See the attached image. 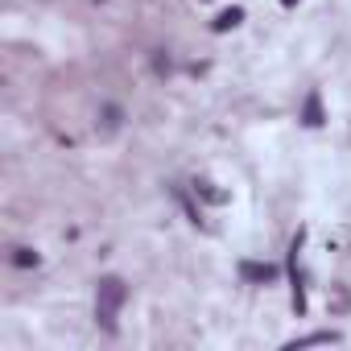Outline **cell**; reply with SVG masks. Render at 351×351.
<instances>
[{"label":"cell","mask_w":351,"mask_h":351,"mask_svg":"<svg viewBox=\"0 0 351 351\" xmlns=\"http://www.w3.org/2000/svg\"><path fill=\"white\" fill-rule=\"evenodd\" d=\"M124 302H128V285L120 277H99V285H95V322L108 335H116V314H120Z\"/></svg>","instance_id":"cell-1"},{"label":"cell","mask_w":351,"mask_h":351,"mask_svg":"<svg viewBox=\"0 0 351 351\" xmlns=\"http://www.w3.org/2000/svg\"><path fill=\"white\" fill-rule=\"evenodd\" d=\"M302 240H306V232H298V236H293V244H289V281H293V314H298V318L306 314V285H302V273H298Z\"/></svg>","instance_id":"cell-2"},{"label":"cell","mask_w":351,"mask_h":351,"mask_svg":"<svg viewBox=\"0 0 351 351\" xmlns=\"http://www.w3.org/2000/svg\"><path fill=\"white\" fill-rule=\"evenodd\" d=\"M240 277L244 281H256V285H269V281H277V265H261V261H244L240 265Z\"/></svg>","instance_id":"cell-3"},{"label":"cell","mask_w":351,"mask_h":351,"mask_svg":"<svg viewBox=\"0 0 351 351\" xmlns=\"http://www.w3.org/2000/svg\"><path fill=\"white\" fill-rule=\"evenodd\" d=\"M302 124H306V128H322V124H326V116H322V95H318V91H310V95H306Z\"/></svg>","instance_id":"cell-4"},{"label":"cell","mask_w":351,"mask_h":351,"mask_svg":"<svg viewBox=\"0 0 351 351\" xmlns=\"http://www.w3.org/2000/svg\"><path fill=\"white\" fill-rule=\"evenodd\" d=\"M240 21H244V9H223V13L215 17V25H211V29H215V34H228V29H236Z\"/></svg>","instance_id":"cell-5"},{"label":"cell","mask_w":351,"mask_h":351,"mask_svg":"<svg viewBox=\"0 0 351 351\" xmlns=\"http://www.w3.org/2000/svg\"><path fill=\"white\" fill-rule=\"evenodd\" d=\"M13 265L17 269H34L38 265V252L34 248H13Z\"/></svg>","instance_id":"cell-6"},{"label":"cell","mask_w":351,"mask_h":351,"mask_svg":"<svg viewBox=\"0 0 351 351\" xmlns=\"http://www.w3.org/2000/svg\"><path fill=\"white\" fill-rule=\"evenodd\" d=\"M339 335L335 330H318V335H306V339H298V343H289V347H314V343H335Z\"/></svg>","instance_id":"cell-7"},{"label":"cell","mask_w":351,"mask_h":351,"mask_svg":"<svg viewBox=\"0 0 351 351\" xmlns=\"http://www.w3.org/2000/svg\"><path fill=\"white\" fill-rule=\"evenodd\" d=\"M195 191H199L203 199H211V203H228V195H219V191H211V182H195Z\"/></svg>","instance_id":"cell-8"},{"label":"cell","mask_w":351,"mask_h":351,"mask_svg":"<svg viewBox=\"0 0 351 351\" xmlns=\"http://www.w3.org/2000/svg\"><path fill=\"white\" fill-rule=\"evenodd\" d=\"M116 124H120V108H108L104 112V128H116Z\"/></svg>","instance_id":"cell-9"},{"label":"cell","mask_w":351,"mask_h":351,"mask_svg":"<svg viewBox=\"0 0 351 351\" xmlns=\"http://www.w3.org/2000/svg\"><path fill=\"white\" fill-rule=\"evenodd\" d=\"M281 5H285V9H293V5H298V0H281Z\"/></svg>","instance_id":"cell-10"}]
</instances>
